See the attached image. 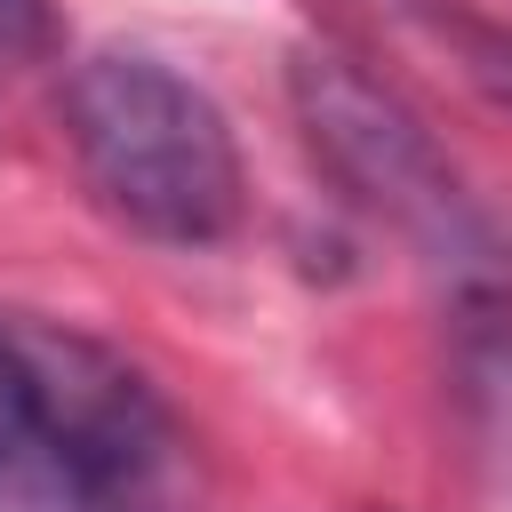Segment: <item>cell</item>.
<instances>
[{"label": "cell", "instance_id": "6da1fadb", "mask_svg": "<svg viewBox=\"0 0 512 512\" xmlns=\"http://www.w3.org/2000/svg\"><path fill=\"white\" fill-rule=\"evenodd\" d=\"M64 128L88 192L160 248H216L248 208L232 120L200 80L144 48L80 56L64 88Z\"/></svg>", "mask_w": 512, "mask_h": 512}, {"label": "cell", "instance_id": "7a4b0ae2", "mask_svg": "<svg viewBox=\"0 0 512 512\" xmlns=\"http://www.w3.org/2000/svg\"><path fill=\"white\" fill-rule=\"evenodd\" d=\"M16 328L40 384L56 512H192V440L152 392V376L80 328L56 320Z\"/></svg>", "mask_w": 512, "mask_h": 512}, {"label": "cell", "instance_id": "3957f363", "mask_svg": "<svg viewBox=\"0 0 512 512\" xmlns=\"http://www.w3.org/2000/svg\"><path fill=\"white\" fill-rule=\"evenodd\" d=\"M288 104H296V128H304L312 160L368 216H384L392 232H408L424 256H440L456 272L496 280V232H488V216L456 184V168L432 144V128L384 80H368L336 48H296L288 56Z\"/></svg>", "mask_w": 512, "mask_h": 512}, {"label": "cell", "instance_id": "277c9868", "mask_svg": "<svg viewBox=\"0 0 512 512\" xmlns=\"http://www.w3.org/2000/svg\"><path fill=\"white\" fill-rule=\"evenodd\" d=\"M0 512H56L48 440H40V384L24 360V328L0 312Z\"/></svg>", "mask_w": 512, "mask_h": 512}, {"label": "cell", "instance_id": "5b68a950", "mask_svg": "<svg viewBox=\"0 0 512 512\" xmlns=\"http://www.w3.org/2000/svg\"><path fill=\"white\" fill-rule=\"evenodd\" d=\"M40 32H48V0H0V72L16 56H32Z\"/></svg>", "mask_w": 512, "mask_h": 512}, {"label": "cell", "instance_id": "8992f818", "mask_svg": "<svg viewBox=\"0 0 512 512\" xmlns=\"http://www.w3.org/2000/svg\"><path fill=\"white\" fill-rule=\"evenodd\" d=\"M384 8H408V16H424V24H432V16L448 8V0H384Z\"/></svg>", "mask_w": 512, "mask_h": 512}]
</instances>
